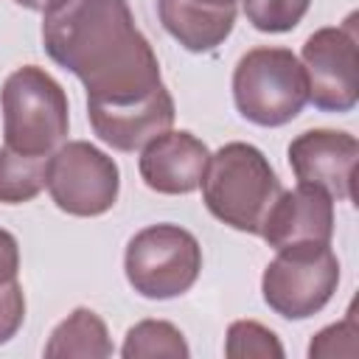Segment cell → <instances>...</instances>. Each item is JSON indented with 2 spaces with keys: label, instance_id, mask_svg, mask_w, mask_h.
Masks as SVG:
<instances>
[{
  "label": "cell",
  "instance_id": "1",
  "mask_svg": "<svg viewBox=\"0 0 359 359\" xmlns=\"http://www.w3.org/2000/svg\"><path fill=\"white\" fill-rule=\"evenodd\" d=\"M45 53L87 90V104H126L157 87L160 62L126 0H56L42 11Z\"/></svg>",
  "mask_w": 359,
  "mask_h": 359
},
{
  "label": "cell",
  "instance_id": "2",
  "mask_svg": "<svg viewBox=\"0 0 359 359\" xmlns=\"http://www.w3.org/2000/svg\"><path fill=\"white\" fill-rule=\"evenodd\" d=\"M283 191L266 154L252 143H224L210 154L202 177L205 208L227 227L258 236L266 210Z\"/></svg>",
  "mask_w": 359,
  "mask_h": 359
},
{
  "label": "cell",
  "instance_id": "3",
  "mask_svg": "<svg viewBox=\"0 0 359 359\" xmlns=\"http://www.w3.org/2000/svg\"><path fill=\"white\" fill-rule=\"evenodd\" d=\"M0 109L6 146L20 154L50 157V151L67 137V93L36 65H22L3 81Z\"/></svg>",
  "mask_w": 359,
  "mask_h": 359
},
{
  "label": "cell",
  "instance_id": "4",
  "mask_svg": "<svg viewBox=\"0 0 359 359\" xmlns=\"http://www.w3.org/2000/svg\"><path fill=\"white\" fill-rule=\"evenodd\" d=\"M233 101L241 118L255 126H283L294 121L306 101V73L289 48H252L233 70Z\"/></svg>",
  "mask_w": 359,
  "mask_h": 359
},
{
  "label": "cell",
  "instance_id": "5",
  "mask_svg": "<svg viewBox=\"0 0 359 359\" xmlns=\"http://www.w3.org/2000/svg\"><path fill=\"white\" fill-rule=\"evenodd\" d=\"M123 272L140 297L171 300L196 283L202 272V247L191 230L160 222L129 238Z\"/></svg>",
  "mask_w": 359,
  "mask_h": 359
},
{
  "label": "cell",
  "instance_id": "6",
  "mask_svg": "<svg viewBox=\"0 0 359 359\" xmlns=\"http://www.w3.org/2000/svg\"><path fill=\"white\" fill-rule=\"evenodd\" d=\"M339 286V261L331 244L278 250L261 275L264 303L283 320H306L328 306Z\"/></svg>",
  "mask_w": 359,
  "mask_h": 359
},
{
  "label": "cell",
  "instance_id": "7",
  "mask_svg": "<svg viewBox=\"0 0 359 359\" xmlns=\"http://www.w3.org/2000/svg\"><path fill=\"white\" fill-rule=\"evenodd\" d=\"M45 188L53 205L70 216H101L121 194L118 163L87 140L56 146L45 165Z\"/></svg>",
  "mask_w": 359,
  "mask_h": 359
},
{
  "label": "cell",
  "instance_id": "8",
  "mask_svg": "<svg viewBox=\"0 0 359 359\" xmlns=\"http://www.w3.org/2000/svg\"><path fill=\"white\" fill-rule=\"evenodd\" d=\"M309 101L323 112H351L359 101V53L356 14L345 25L317 28L300 50Z\"/></svg>",
  "mask_w": 359,
  "mask_h": 359
},
{
  "label": "cell",
  "instance_id": "9",
  "mask_svg": "<svg viewBox=\"0 0 359 359\" xmlns=\"http://www.w3.org/2000/svg\"><path fill=\"white\" fill-rule=\"evenodd\" d=\"M286 154L297 182L317 185L328 191L331 199L353 196V168L359 157V140L351 132L309 129L289 143Z\"/></svg>",
  "mask_w": 359,
  "mask_h": 359
},
{
  "label": "cell",
  "instance_id": "10",
  "mask_svg": "<svg viewBox=\"0 0 359 359\" xmlns=\"http://www.w3.org/2000/svg\"><path fill=\"white\" fill-rule=\"evenodd\" d=\"M275 252L306 244H331L334 236V199L317 185L297 182L292 191H280L264 216L258 233Z\"/></svg>",
  "mask_w": 359,
  "mask_h": 359
},
{
  "label": "cell",
  "instance_id": "11",
  "mask_svg": "<svg viewBox=\"0 0 359 359\" xmlns=\"http://www.w3.org/2000/svg\"><path fill=\"white\" fill-rule=\"evenodd\" d=\"M174 98L163 87L146 98L126 104H87V118L98 140L115 151H140L149 140L168 132L174 123Z\"/></svg>",
  "mask_w": 359,
  "mask_h": 359
},
{
  "label": "cell",
  "instance_id": "12",
  "mask_svg": "<svg viewBox=\"0 0 359 359\" xmlns=\"http://www.w3.org/2000/svg\"><path fill=\"white\" fill-rule=\"evenodd\" d=\"M208 160H210V151L196 135L185 129L180 132L168 129L140 149L137 171L146 188L165 196H180L202 185Z\"/></svg>",
  "mask_w": 359,
  "mask_h": 359
},
{
  "label": "cell",
  "instance_id": "13",
  "mask_svg": "<svg viewBox=\"0 0 359 359\" xmlns=\"http://www.w3.org/2000/svg\"><path fill=\"white\" fill-rule=\"evenodd\" d=\"M163 28L191 53L216 50L236 25V11H208L188 0H157Z\"/></svg>",
  "mask_w": 359,
  "mask_h": 359
},
{
  "label": "cell",
  "instance_id": "14",
  "mask_svg": "<svg viewBox=\"0 0 359 359\" xmlns=\"http://www.w3.org/2000/svg\"><path fill=\"white\" fill-rule=\"evenodd\" d=\"M45 356L48 359H67V356H81V359H104L112 356V339L107 331V323L87 306L73 309L48 337L45 342Z\"/></svg>",
  "mask_w": 359,
  "mask_h": 359
},
{
  "label": "cell",
  "instance_id": "15",
  "mask_svg": "<svg viewBox=\"0 0 359 359\" xmlns=\"http://www.w3.org/2000/svg\"><path fill=\"white\" fill-rule=\"evenodd\" d=\"M123 359H154V356H168V359H188L191 348L182 337V331L168 323V320H140L135 323L121 345Z\"/></svg>",
  "mask_w": 359,
  "mask_h": 359
},
{
  "label": "cell",
  "instance_id": "16",
  "mask_svg": "<svg viewBox=\"0 0 359 359\" xmlns=\"http://www.w3.org/2000/svg\"><path fill=\"white\" fill-rule=\"evenodd\" d=\"M45 165H48V157L20 154L3 146L0 149V202L3 205L31 202L45 188Z\"/></svg>",
  "mask_w": 359,
  "mask_h": 359
},
{
  "label": "cell",
  "instance_id": "17",
  "mask_svg": "<svg viewBox=\"0 0 359 359\" xmlns=\"http://www.w3.org/2000/svg\"><path fill=\"white\" fill-rule=\"evenodd\" d=\"M227 359H283V345L278 334L255 320H236L224 339Z\"/></svg>",
  "mask_w": 359,
  "mask_h": 359
},
{
  "label": "cell",
  "instance_id": "18",
  "mask_svg": "<svg viewBox=\"0 0 359 359\" xmlns=\"http://www.w3.org/2000/svg\"><path fill=\"white\" fill-rule=\"evenodd\" d=\"M247 22L261 34H286L300 25L311 0H241Z\"/></svg>",
  "mask_w": 359,
  "mask_h": 359
},
{
  "label": "cell",
  "instance_id": "19",
  "mask_svg": "<svg viewBox=\"0 0 359 359\" xmlns=\"http://www.w3.org/2000/svg\"><path fill=\"white\" fill-rule=\"evenodd\" d=\"M356 337H359V328H356V314L353 309L348 311L345 320L317 331L309 342V356L311 359H331V356H356L359 345H356Z\"/></svg>",
  "mask_w": 359,
  "mask_h": 359
},
{
  "label": "cell",
  "instance_id": "20",
  "mask_svg": "<svg viewBox=\"0 0 359 359\" xmlns=\"http://www.w3.org/2000/svg\"><path fill=\"white\" fill-rule=\"evenodd\" d=\"M25 320V294L20 280H6L0 283V345L8 342Z\"/></svg>",
  "mask_w": 359,
  "mask_h": 359
},
{
  "label": "cell",
  "instance_id": "21",
  "mask_svg": "<svg viewBox=\"0 0 359 359\" xmlns=\"http://www.w3.org/2000/svg\"><path fill=\"white\" fill-rule=\"evenodd\" d=\"M20 272V244L17 238L0 227V283L14 280Z\"/></svg>",
  "mask_w": 359,
  "mask_h": 359
},
{
  "label": "cell",
  "instance_id": "22",
  "mask_svg": "<svg viewBox=\"0 0 359 359\" xmlns=\"http://www.w3.org/2000/svg\"><path fill=\"white\" fill-rule=\"evenodd\" d=\"M199 8H208V11H236L238 0H188Z\"/></svg>",
  "mask_w": 359,
  "mask_h": 359
},
{
  "label": "cell",
  "instance_id": "23",
  "mask_svg": "<svg viewBox=\"0 0 359 359\" xmlns=\"http://www.w3.org/2000/svg\"><path fill=\"white\" fill-rule=\"evenodd\" d=\"M17 6H22V8H31V11H45V8H50L56 0H14Z\"/></svg>",
  "mask_w": 359,
  "mask_h": 359
}]
</instances>
